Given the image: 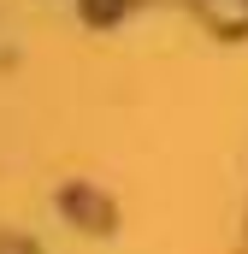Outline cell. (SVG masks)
Returning <instances> with one entry per match:
<instances>
[{
  "label": "cell",
  "instance_id": "cell-1",
  "mask_svg": "<svg viewBox=\"0 0 248 254\" xmlns=\"http://www.w3.org/2000/svg\"><path fill=\"white\" fill-rule=\"evenodd\" d=\"M207 12L225 24V30H237V24H248V0H207Z\"/></svg>",
  "mask_w": 248,
  "mask_h": 254
}]
</instances>
